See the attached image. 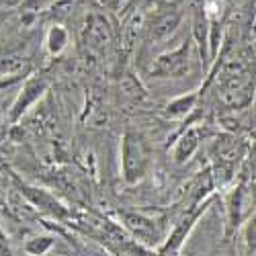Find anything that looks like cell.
<instances>
[{
    "instance_id": "cell-1",
    "label": "cell",
    "mask_w": 256,
    "mask_h": 256,
    "mask_svg": "<svg viewBox=\"0 0 256 256\" xmlns=\"http://www.w3.org/2000/svg\"><path fill=\"white\" fill-rule=\"evenodd\" d=\"M146 170V152L138 136L127 134L123 140V174L125 178L134 182L144 176Z\"/></svg>"
},
{
    "instance_id": "cell-2",
    "label": "cell",
    "mask_w": 256,
    "mask_h": 256,
    "mask_svg": "<svg viewBox=\"0 0 256 256\" xmlns=\"http://www.w3.org/2000/svg\"><path fill=\"white\" fill-rule=\"evenodd\" d=\"M186 64H188V50H186V46H182V48L176 50L174 54L160 58V62H158V66L154 68V72H156V74L176 76V74H180V72L186 70Z\"/></svg>"
},
{
    "instance_id": "cell-3",
    "label": "cell",
    "mask_w": 256,
    "mask_h": 256,
    "mask_svg": "<svg viewBox=\"0 0 256 256\" xmlns=\"http://www.w3.org/2000/svg\"><path fill=\"white\" fill-rule=\"evenodd\" d=\"M44 88H46V84L41 82V80H31V82H27V86L23 88V94L18 96V100L14 102V111H12V117L16 119L20 113H23L27 106L35 100V98H39L41 96V92H44Z\"/></svg>"
},
{
    "instance_id": "cell-4",
    "label": "cell",
    "mask_w": 256,
    "mask_h": 256,
    "mask_svg": "<svg viewBox=\"0 0 256 256\" xmlns=\"http://www.w3.org/2000/svg\"><path fill=\"white\" fill-rule=\"evenodd\" d=\"M178 20H180V14L178 12H166L162 16H158L152 27H150V37L152 39H164L168 37L170 33H172L178 25Z\"/></svg>"
},
{
    "instance_id": "cell-5",
    "label": "cell",
    "mask_w": 256,
    "mask_h": 256,
    "mask_svg": "<svg viewBox=\"0 0 256 256\" xmlns=\"http://www.w3.org/2000/svg\"><path fill=\"white\" fill-rule=\"evenodd\" d=\"M125 224L130 226V228L138 234V236H142V238L154 236V224L148 222V220H144L142 216H125Z\"/></svg>"
},
{
    "instance_id": "cell-6",
    "label": "cell",
    "mask_w": 256,
    "mask_h": 256,
    "mask_svg": "<svg viewBox=\"0 0 256 256\" xmlns=\"http://www.w3.org/2000/svg\"><path fill=\"white\" fill-rule=\"evenodd\" d=\"M197 140H199V132H197V130L186 132V134L182 136L178 148H176V158H178V160H184V158H188L190 154H193V150L197 148Z\"/></svg>"
},
{
    "instance_id": "cell-7",
    "label": "cell",
    "mask_w": 256,
    "mask_h": 256,
    "mask_svg": "<svg viewBox=\"0 0 256 256\" xmlns=\"http://www.w3.org/2000/svg\"><path fill=\"white\" fill-rule=\"evenodd\" d=\"M48 44H50V50H52L54 54L62 52V50H64V46H66V31H64L62 27H54V29L50 31Z\"/></svg>"
},
{
    "instance_id": "cell-8",
    "label": "cell",
    "mask_w": 256,
    "mask_h": 256,
    "mask_svg": "<svg viewBox=\"0 0 256 256\" xmlns=\"http://www.w3.org/2000/svg\"><path fill=\"white\" fill-rule=\"evenodd\" d=\"M193 100H195V96H188V98H180V100L172 102V104L168 106V115H172V117H176V115H184V113L188 111V106L193 104Z\"/></svg>"
},
{
    "instance_id": "cell-9",
    "label": "cell",
    "mask_w": 256,
    "mask_h": 256,
    "mask_svg": "<svg viewBox=\"0 0 256 256\" xmlns=\"http://www.w3.org/2000/svg\"><path fill=\"white\" fill-rule=\"evenodd\" d=\"M50 246H52V240H50V238H41V240H33V242H29L27 250L33 252V254H44Z\"/></svg>"
},
{
    "instance_id": "cell-10",
    "label": "cell",
    "mask_w": 256,
    "mask_h": 256,
    "mask_svg": "<svg viewBox=\"0 0 256 256\" xmlns=\"http://www.w3.org/2000/svg\"><path fill=\"white\" fill-rule=\"evenodd\" d=\"M0 256H12L10 254V248L6 246V240L2 236H0Z\"/></svg>"
}]
</instances>
